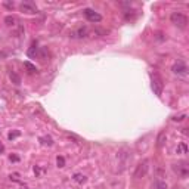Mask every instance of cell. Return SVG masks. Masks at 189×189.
<instances>
[{"instance_id": "cell-1", "label": "cell", "mask_w": 189, "mask_h": 189, "mask_svg": "<svg viewBox=\"0 0 189 189\" xmlns=\"http://www.w3.org/2000/svg\"><path fill=\"white\" fill-rule=\"evenodd\" d=\"M170 21H171V24H174L179 28H186V25H188V16L182 12H173L170 15Z\"/></svg>"}, {"instance_id": "cell-2", "label": "cell", "mask_w": 189, "mask_h": 189, "mask_svg": "<svg viewBox=\"0 0 189 189\" xmlns=\"http://www.w3.org/2000/svg\"><path fill=\"white\" fill-rule=\"evenodd\" d=\"M152 78V90L157 96H161L162 93V89H164V83H162V78L158 74H152L151 75Z\"/></svg>"}, {"instance_id": "cell-3", "label": "cell", "mask_w": 189, "mask_h": 189, "mask_svg": "<svg viewBox=\"0 0 189 189\" xmlns=\"http://www.w3.org/2000/svg\"><path fill=\"white\" fill-rule=\"evenodd\" d=\"M87 36H90V30L87 27H78L69 31V37L71 39H86Z\"/></svg>"}, {"instance_id": "cell-4", "label": "cell", "mask_w": 189, "mask_h": 189, "mask_svg": "<svg viewBox=\"0 0 189 189\" xmlns=\"http://www.w3.org/2000/svg\"><path fill=\"white\" fill-rule=\"evenodd\" d=\"M171 71H173L176 75H179V77H185L186 73H188V67H186V64L183 61H177L174 65L171 67Z\"/></svg>"}, {"instance_id": "cell-5", "label": "cell", "mask_w": 189, "mask_h": 189, "mask_svg": "<svg viewBox=\"0 0 189 189\" xmlns=\"http://www.w3.org/2000/svg\"><path fill=\"white\" fill-rule=\"evenodd\" d=\"M174 171L177 173V174L180 176V177H188V174H189V166H188V162L186 161H180L179 164H174Z\"/></svg>"}, {"instance_id": "cell-6", "label": "cell", "mask_w": 189, "mask_h": 189, "mask_svg": "<svg viewBox=\"0 0 189 189\" xmlns=\"http://www.w3.org/2000/svg\"><path fill=\"white\" fill-rule=\"evenodd\" d=\"M149 162H148V160H145V161H142L141 164H137V167H136V170H135V177L136 179H141V177H145L146 176V173H148V166Z\"/></svg>"}, {"instance_id": "cell-7", "label": "cell", "mask_w": 189, "mask_h": 189, "mask_svg": "<svg viewBox=\"0 0 189 189\" xmlns=\"http://www.w3.org/2000/svg\"><path fill=\"white\" fill-rule=\"evenodd\" d=\"M83 14H84V16L87 18V21H90V22H101L102 21V16L98 12H94L93 9H90V7H86L84 10H83Z\"/></svg>"}, {"instance_id": "cell-8", "label": "cell", "mask_w": 189, "mask_h": 189, "mask_svg": "<svg viewBox=\"0 0 189 189\" xmlns=\"http://www.w3.org/2000/svg\"><path fill=\"white\" fill-rule=\"evenodd\" d=\"M21 12H24V14H28V15H33V14H37V7L34 6L33 3H30V2H25V3H21Z\"/></svg>"}, {"instance_id": "cell-9", "label": "cell", "mask_w": 189, "mask_h": 189, "mask_svg": "<svg viewBox=\"0 0 189 189\" xmlns=\"http://www.w3.org/2000/svg\"><path fill=\"white\" fill-rule=\"evenodd\" d=\"M166 142H167V135H166V132H161L158 137H157V146L158 148H162L164 145H166Z\"/></svg>"}, {"instance_id": "cell-10", "label": "cell", "mask_w": 189, "mask_h": 189, "mask_svg": "<svg viewBox=\"0 0 189 189\" xmlns=\"http://www.w3.org/2000/svg\"><path fill=\"white\" fill-rule=\"evenodd\" d=\"M28 56L30 58H34V56H37L39 55V47H37V41H33V44H31V47L28 49Z\"/></svg>"}, {"instance_id": "cell-11", "label": "cell", "mask_w": 189, "mask_h": 189, "mask_svg": "<svg viewBox=\"0 0 189 189\" xmlns=\"http://www.w3.org/2000/svg\"><path fill=\"white\" fill-rule=\"evenodd\" d=\"M186 152H188V145H186L185 142H180V143L177 145L176 154H179V155H183V154H186Z\"/></svg>"}, {"instance_id": "cell-12", "label": "cell", "mask_w": 189, "mask_h": 189, "mask_svg": "<svg viewBox=\"0 0 189 189\" xmlns=\"http://www.w3.org/2000/svg\"><path fill=\"white\" fill-rule=\"evenodd\" d=\"M9 77H10V80H12L14 84H16V86H19L21 84V77L16 74L15 71H10V73H9Z\"/></svg>"}, {"instance_id": "cell-13", "label": "cell", "mask_w": 189, "mask_h": 189, "mask_svg": "<svg viewBox=\"0 0 189 189\" xmlns=\"http://www.w3.org/2000/svg\"><path fill=\"white\" fill-rule=\"evenodd\" d=\"M5 22H6L7 25H12V27H14V25H16V18L9 15V16H6V18H5Z\"/></svg>"}, {"instance_id": "cell-14", "label": "cell", "mask_w": 189, "mask_h": 189, "mask_svg": "<svg viewBox=\"0 0 189 189\" xmlns=\"http://www.w3.org/2000/svg\"><path fill=\"white\" fill-rule=\"evenodd\" d=\"M24 67H25V68H27V69H28V73H36V71H37V68L34 67L33 64H30V62H28V61H25V62H24Z\"/></svg>"}, {"instance_id": "cell-15", "label": "cell", "mask_w": 189, "mask_h": 189, "mask_svg": "<svg viewBox=\"0 0 189 189\" xmlns=\"http://www.w3.org/2000/svg\"><path fill=\"white\" fill-rule=\"evenodd\" d=\"M74 180L77 183H83V182H86V176L80 174V173H77V174H74Z\"/></svg>"}, {"instance_id": "cell-16", "label": "cell", "mask_w": 189, "mask_h": 189, "mask_svg": "<svg viewBox=\"0 0 189 189\" xmlns=\"http://www.w3.org/2000/svg\"><path fill=\"white\" fill-rule=\"evenodd\" d=\"M155 188L157 189H167V183L162 182V180H157V182H155Z\"/></svg>"}, {"instance_id": "cell-17", "label": "cell", "mask_w": 189, "mask_h": 189, "mask_svg": "<svg viewBox=\"0 0 189 189\" xmlns=\"http://www.w3.org/2000/svg\"><path fill=\"white\" fill-rule=\"evenodd\" d=\"M64 164H65L64 158H62V157H58V166H59V167H64Z\"/></svg>"}, {"instance_id": "cell-18", "label": "cell", "mask_w": 189, "mask_h": 189, "mask_svg": "<svg viewBox=\"0 0 189 189\" xmlns=\"http://www.w3.org/2000/svg\"><path fill=\"white\" fill-rule=\"evenodd\" d=\"M185 118H186V115H180V117H174L173 120H174V121H182V120H185Z\"/></svg>"}, {"instance_id": "cell-19", "label": "cell", "mask_w": 189, "mask_h": 189, "mask_svg": "<svg viewBox=\"0 0 189 189\" xmlns=\"http://www.w3.org/2000/svg\"><path fill=\"white\" fill-rule=\"evenodd\" d=\"M5 6L9 7V9H14V3H9V2H5Z\"/></svg>"}, {"instance_id": "cell-20", "label": "cell", "mask_w": 189, "mask_h": 189, "mask_svg": "<svg viewBox=\"0 0 189 189\" xmlns=\"http://www.w3.org/2000/svg\"><path fill=\"white\" fill-rule=\"evenodd\" d=\"M3 149H5V148H3V145L0 143V151H3Z\"/></svg>"}]
</instances>
